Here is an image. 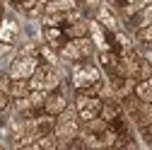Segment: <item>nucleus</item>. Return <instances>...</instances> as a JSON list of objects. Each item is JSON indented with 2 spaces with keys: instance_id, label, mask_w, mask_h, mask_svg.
Wrapping results in <instances>:
<instances>
[{
  "instance_id": "1",
  "label": "nucleus",
  "mask_w": 152,
  "mask_h": 150,
  "mask_svg": "<svg viewBox=\"0 0 152 150\" xmlns=\"http://www.w3.org/2000/svg\"><path fill=\"white\" fill-rule=\"evenodd\" d=\"M41 65V58L39 56H12V61H10V65L5 68L7 70V75H10V80H20V78H24V80H29L31 75L36 73V68Z\"/></svg>"
},
{
  "instance_id": "2",
  "label": "nucleus",
  "mask_w": 152,
  "mask_h": 150,
  "mask_svg": "<svg viewBox=\"0 0 152 150\" xmlns=\"http://www.w3.org/2000/svg\"><path fill=\"white\" fill-rule=\"evenodd\" d=\"M92 17H94V20H97V22H99V24H102L106 32H111V34H113V32H118V29H123V27H121L123 22H121L118 12L113 10L109 3H102V5H99V10L94 12Z\"/></svg>"
},
{
  "instance_id": "3",
  "label": "nucleus",
  "mask_w": 152,
  "mask_h": 150,
  "mask_svg": "<svg viewBox=\"0 0 152 150\" xmlns=\"http://www.w3.org/2000/svg\"><path fill=\"white\" fill-rule=\"evenodd\" d=\"M20 34H22V27L17 22V17L10 15V12H3V17H0V41L17 44Z\"/></svg>"
},
{
  "instance_id": "4",
  "label": "nucleus",
  "mask_w": 152,
  "mask_h": 150,
  "mask_svg": "<svg viewBox=\"0 0 152 150\" xmlns=\"http://www.w3.org/2000/svg\"><path fill=\"white\" fill-rule=\"evenodd\" d=\"M70 102H72V97L65 92V87L53 90V92H48V97H46L44 111H48V114H53V116H58L61 111H65V109H68V104H70Z\"/></svg>"
},
{
  "instance_id": "5",
  "label": "nucleus",
  "mask_w": 152,
  "mask_h": 150,
  "mask_svg": "<svg viewBox=\"0 0 152 150\" xmlns=\"http://www.w3.org/2000/svg\"><path fill=\"white\" fill-rule=\"evenodd\" d=\"M147 24H152V5H142V7L126 22V27H128L130 34L138 32V29H142V27H147Z\"/></svg>"
},
{
  "instance_id": "6",
  "label": "nucleus",
  "mask_w": 152,
  "mask_h": 150,
  "mask_svg": "<svg viewBox=\"0 0 152 150\" xmlns=\"http://www.w3.org/2000/svg\"><path fill=\"white\" fill-rule=\"evenodd\" d=\"M61 61L63 63H75V61H87L82 56V49H80V41L77 39H68L63 46H61Z\"/></svg>"
},
{
  "instance_id": "7",
  "label": "nucleus",
  "mask_w": 152,
  "mask_h": 150,
  "mask_svg": "<svg viewBox=\"0 0 152 150\" xmlns=\"http://www.w3.org/2000/svg\"><path fill=\"white\" fill-rule=\"evenodd\" d=\"M41 41H46V44H51L53 49L61 51V46L68 41L65 29H63V27H41Z\"/></svg>"
},
{
  "instance_id": "8",
  "label": "nucleus",
  "mask_w": 152,
  "mask_h": 150,
  "mask_svg": "<svg viewBox=\"0 0 152 150\" xmlns=\"http://www.w3.org/2000/svg\"><path fill=\"white\" fill-rule=\"evenodd\" d=\"M63 29H65V36H68V39H80V36H87V34H89V17L68 22V24H63Z\"/></svg>"
},
{
  "instance_id": "9",
  "label": "nucleus",
  "mask_w": 152,
  "mask_h": 150,
  "mask_svg": "<svg viewBox=\"0 0 152 150\" xmlns=\"http://www.w3.org/2000/svg\"><path fill=\"white\" fill-rule=\"evenodd\" d=\"M39 58L44 61V63H51V65H61L63 61H61V53H58V49H53L51 44H46V41H41L39 44Z\"/></svg>"
},
{
  "instance_id": "10",
  "label": "nucleus",
  "mask_w": 152,
  "mask_h": 150,
  "mask_svg": "<svg viewBox=\"0 0 152 150\" xmlns=\"http://www.w3.org/2000/svg\"><path fill=\"white\" fill-rule=\"evenodd\" d=\"M7 92H10V97H12V99H15V97H27L29 92H31L29 80H24V78H20V80H10Z\"/></svg>"
},
{
  "instance_id": "11",
  "label": "nucleus",
  "mask_w": 152,
  "mask_h": 150,
  "mask_svg": "<svg viewBox=\"0 0 152 150\" xmlns=\"http://www.w3.org/2000/svg\"><path fill=\"white\" fill-rule=\"evenodd\" d=\"M135 97L140 102H152V78H145V80L135 82Z\"/></svg>"
},
{
  "instance_id": "12",
  "label": "nucleus",
  "mask_w": 152,
  "mask_h": 150,
  "mask_svg": "<svg viewBox=\"0 0 152 150\" xmlns=\"http://www.w3.org/2000/svg\"><path fill=\"white\" fill-rule=\"evenodd\" d=\"M46 97H48V92H46V90H31V92H29V102H31L34 111H41V109H44Z\"/></svg>"
},
{
  "instance_id": "13",
  "label": "nucleus",
  "mask_w": 152,
  "mask_h": 150,
  "mask_svg": "<svg viewBox=\"0 0 152 150\" xmlns=\"http://www.w3.org/2000/svg\"><path fill=\"white\" fill-rule=\"evenodd\" d=\"M145 78H152V58H147L142 53L138 63V80H145Z\"/></svg>"
},
{
  "instance_id": "14",
  "label": "nucleus",
  "mask_w": 152,
  "mask_h": 150,
  "mask_svg": "<svg viewBox=\"0 0 152 150\" xmlns=\"http://www.w3.org/2000/svg\"><path fill=\"white\" fill-rule=\"evenodd\" d=\"M17 56H39V44L36 41H27V44H22L20 49L15 51Z\"/></svg>"
},
{
  "instance_id": "15",
  "label": "nucleus",
  "mask_w": 152,
  "mask_h": 150,
  "mask_svg": "<svg viewBox=\"0 0 152 150\" xmlns=\"http://www.w3.org/2000/svg\"><path fill=\"white\" fill-rule=\"evenodd\" d=\"M17 49L15 44H7V41H0V58H7V56H12Z\"/></svg>"
},
{
  "instance_id": "16",
  "label": "nucleus",
  "mask_w": 152,
  "mask_h": 150,
  "mask_svg": "<svg viewBox=\"0 0 152 150\" xmlns=\"http://www.w3.org/2000/svg\"><path fill=\"white\" fill-rule=\"evenodd\" d=\"M142 5H152V0H142Z\"/></svg>"
},
{
  "instance_id": "17",
  "label": "nucleus",
  "mask_w": 152,
  "mask_h": 150,
  "mask_svg": "<svg viewBox=\"0 0 152 150\" xmlns=\"http://www.w3.org/2000/svg\"><path fill=\"white\" fill-rule=\"evenodd\" d=\"M150 104H152V102H150Z\"/></svg>"
}]
</instances>
